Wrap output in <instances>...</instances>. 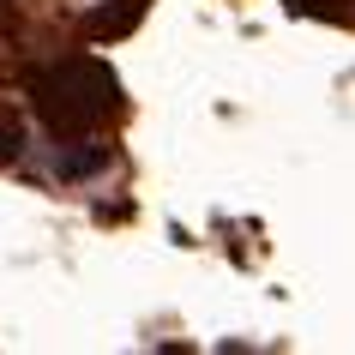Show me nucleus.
<instances>
[{"label": "nucleus", "instance_id": "obj_5", "mask_svg": "<svg viewBox=\"0 0 355 355\" xmlns=\"http://www.w3.org/2000/svg\"><path fill=\"white\" fill-rule=\"evenodd\" d=\"M295 6H307V12H331L337 0H295Z\"/></svg>", "mask_w": 355, "mask_h": 355}, {"label": "nucleus", "instance_id": "obj_3", "mask_svg": "<svg viewBox=\"0 0 355 355\" xmlns=\"http://www.w3.org/2000/svg\"><path fill=\"white\" fill-rule=\"evenodd\" d=\"M139 6H145V0H121V6H103V12H91V19H85V37H127L132 24H139Z\"/></svg>", "mask_w": 355, "mask_h": 355}, {"label": "nucleus", "instance_id": "obj_1", "mask_svg": "<svg viewBox=\"0 0 355 355\" xmlns=\"http://www.w3.org/2000/svg\"><path fill=\"white\" fill-rule=\"evenodd\" d=\"M24 91L37 103L42 127L55 132V139H85L121 109V85H114L109 67H96V60H55V67H37V73H24Z\"/></svg>", "mask_w": 355, "mask_h": 355}, {"label": "nucleus", "instance_id": "obj_4", "mask_svg": "<svg viewBox=\"0 0 355 355\" xmlns=\"http://www.w3.org/2000/svg\"><path fill=\"white\" fill-rule=\"evenodd\" d=\"M24 157V121L0 103V163H19Z\"/></svg>", "mask_w": 355, "mask_h": 355}, {"label": "nucleus", "instance_id": "obj_2", "mask_svg": "<svg viewBox=\"0 0 355 355\" xmlns=\"http://www.w3.org/2000/svg\"><path fill=\"white\" fill-rule=\"evenodd\" d=\"M96 168H109V145L91 139V150H78V139H60V150H55V175L60 181H85Z\"/></svg>", "mask_w": 355, "mask_h": 355}]
</instances>
